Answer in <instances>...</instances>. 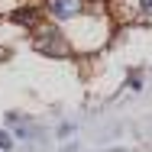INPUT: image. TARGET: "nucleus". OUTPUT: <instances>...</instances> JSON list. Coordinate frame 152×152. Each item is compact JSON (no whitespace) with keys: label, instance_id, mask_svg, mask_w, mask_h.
<instances>
[{"label":"nucleus","instance_id":"nucleus-1","mask_svg":"<svg viewBox=\"0 0 152 152\" xmlns=\"http://www.w3.org/2000/svg\"><path fill=\"white\" fill-rule=\"evenodd\" d=\"M36 49L52 55V58H68L71 55V39L58 32L55 26H36Z\"/></svg>","mask_w":152,"mask_h":152},{"label":"nucleus","instance_id":"nucleus-2","mask_svg":"<svg viewBox=\"0 0 152 152\" xmlns=\"http://www.w3.org/2000/svg\"><path fill=\"white\" fill-rule=\"evenodd\" d=\"M81 10H84V0H45V13L58 23L81 16Z\"/></svg>","mask_w":152,"mask_h":152},{"label":"nucleus","instance_id":"nucleus-3","mask_svg":"<svg viewBox=\"0 0 152 152\" xmlns=\"http://www.w3.org/2000/svg\"><path fill=\"white\" fill-rule=\"evenodd\" d=\"M13 23H16V26H26V29H36V26H39V10H32V7L13 10Z\"/></svg>","mask_w":152,"mask_h":152},{"label":"nucleus","instance_id":"nucleus-4","mask_svg":"<svg viewBox=\"0 0 152 152\" xmlns=\"http://www.w3.org/2000/svg\"><path fill=\"white\" fill-rule=\"evenodd\" d=\"M0 149H13V139H10V133H0Z\"/></svg>","mask_w":152,"mask_h":152},{"label":"nucleus","instance_id":"nucleus-5","mask_svg":"<svg viewBox=\"0 0 152 152\" xmlns=\"http://www.w3.org/2000/svg\"><path fill=\"white\" fill-rule=\"evenodd\" d=\"M139 10H142V16H152V0H139Z\"/></svg>","mask_w":152,"mask_h":152}]
</instances>
